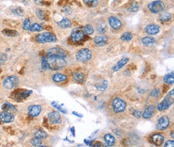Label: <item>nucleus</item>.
I'll use <instances>...</instances> for the list:
<instances>
[{"label":"nucleus","instance_id":"obj_21","mask_svg":"<svg viewBox=\"0 0 174 147\" xmlns=\"http://www.w3.org/2000/svg\"><path fill=\"white\" fill-rule=\"evenodd\" d=\"M52 80L53 82H55L56 83H63L67 80V76L64 74H60V73H57L55 74L53 76H52Z\"/></svg>","mask_w":174,"mask_h":147},{"label":"nucleus","instance_id":"obj_10","mask_svg":"<svg viewBox=\"0 0 174 147\" xmlns=\"http://www.w3.org/2000/svg\"><path fill=\"white\" fill-rule=\"evenodd\" d=\"M170 124V120L168 116H162L158 119L157 124V128L160 130H164L165 129L168 127V126Z\"/></svg>","mask_w":174,"mask_h":147},{"label":"nucleus","instance_id":"obj_23","mask_svg":"<svg viewBox=\"0 0 174 147\" xmlns=\"http://www.w3.org/2000/svg\"><path fill=\"white\" fill-rule=\"evenodd\" d=\"M71 77L77 83H84V79H85V76L84 74L80 73V72H73L71 74Z\"/></svg>","mask_w":174,"mask_h":147},{"label":"nucleus","instance_id":"obj_39","mask_svg":"<svg viewBox=\"0 0 174 147\" xmlns=\"http://www.w3.org/2000/svg\"><path fill=\"white\" fill-rule=\"evenodd\" d=\"M23 28L25 31H30V28H31V21H30V19L28 18L24 19L23 23Z\"/></svg>","mask_w":174,"mask_h":147},{"label":"nucleus","instance_id":"obj_24","mask_svg":"<svg viewBox=\"0 0 174 147\" xmlns=\"http://www.w3.org/2000/svg\"><path fill=\"white\" fill-rule=\"evenodd\" d=\"M58 25L63 29L70 28L71 26V22L69 19H64L63 20H61L60 22H58Z\"/></svg>","mask_w":174,"mask_h":147},{"label":"nucleus","instance_id":"obj_31","mask_svg":"<svg viewBox=\"0 0 174 147\" xmlns=\"http://www.w3.org/2000/svg\"><path fill=\"white\" fill-rule=\"evenodd\" d=\"M31 94V91H29V90H24V91H23V92L19 93V94H17L16 98L23 100V99L27 98Z\"/></svg>","mask_w":174,"mask_h":147},{"label":"nucleus","instance_id":"obj_28","mask_svg":"<svg viewBox=\"0 0 174 147\" xmlns=\"http://www.w3.org/2000/svg\"><path fill=\"white\" fill-rule=\"evenodd\" d=\"M108 81L105 79H103L102 80V82H101L100 84L96 85V88L98 90H100L101 92H103V91L106 90V89L108 88Z\"/></svg>","mask_w":174,"mask_h":147},{"label":"nucleus","instance_id":"obj_37","mask_svg":"<svg viewBox=\"0 0 174 147\" xmlns=\"http://www.w3.org/2000/svg\"><path fill=\"white\" fill-rule=\"evenodd\" d=\"M85 5L90 7H95L98 5V1L97 0H84Z\"/></svg>","mask_w":174,"mask_h":147},{"label":"nucleus","instance_id":"obj_32","mask_svg":"<svg viewBox=\"0 0 174 147\" xmlns=\"http://www.w3.org/2000/svg\"><path fill=\"white\" fill-rule=\"evenodd\" d=\"M171 18H172L171 14H169V13H164V14H162V15L160 16L159 19H160V21H161V22H168V21L171 19Z\"/></svg>","mask_w":174,"mask_h":147},{"label":"nucleus","instance_id":"obj_19","mask_svg":"<svg viewBox=\"0 0 174 147\" xmlns=\"http://www.w3.org/2000/svg\"><path fill=\"white\" fill-rule=\"evenodd\" d=\"M164 137L163 135H161L160 134H153L152 136V141L157 146H160L162 144H164Z\"/></svg>","mask_w":174,"mask_h":147},{"label":"nucleus","instance_id":"obj_25","mask_svg":"<svg viewBox=\"0 0 174 147\" xmlns=\"http://www.w3.org/2000/svg\"><path fill=\"white\" fill-rule=\"evenodd\" d=\"M142 43L143 45H145V46H152V45H153L155 43V39L152 37H145V38H142Z\"/></svg>","mask_w":174,"mask_h":147},{"label":"nucleus","instance_id":"obj_13","mask_svg":"<svg viewBox=\"0 0 174 147\" xmlns=\"http://www.w3.org/2000/svg\"><path fill=\"white\" fill-rule=\"evenodd\" d=\"M1 107H2L3 111L7 112V113L11 114L13 115L17 114V112H18V110H17L16 107L14 105H12V104L9 103V102H5V103H3Z\"/></svg>","mask_w":174,"mask_h":147},{"label":"nucleus","instance_id":"obj_29","mask_svg":"<svg viewBox=\"0 0 174 147\" xmlns=\"http://www.w3.org/2000/svg\"><path fill=\"white\" fill-rule=\"evenodd\" d=\"M52 105H53V107H55V109H57L59 111L62 112L64 114H67V110L64 107V105H60L59 103H58L57 102H52Z\"/></svg>","mask_w":174,"mask_h":147},{"label":"nucleus","instance_id":"obj_2","mask_svg":"<svg viewBox=\"0 0 174 147\" xmlns=\"http://www.w3.org/2000/svg\"><path fill=\"white\" fill-rule=\"evenodd\" d=\"M174 102V89H173L170 92L168 93L163 101H161L157 105V110L159 111H164L170 107Z\"/></svg>","mask_w":174,"mask_h":147},{"label":"nucleus","instance_id":"obj_46","mask_svg":"<svg viewBox=\"0 0 174 147\" xmlns=\"http://www.w3.org/2000/svg\"><path fill=\"white\" fill-rule=\"evenodd\" d=\"M7 60V55L4 54H0V64L3 63Z\"/></svg>","mask_w":174,"mask_h":147},{"label":"nucleus","instance_id":"obj_27","mask_svg":"<svg viewBox=\"0 0 174 147\" xmlns=\"http://www.w3.org/2000/svg\"><path fill=\"white\" fill-rule=\"evenodd\" d=\"M164 82L168 85H173L174 83V74L173 72L171 74H168L164 77Z\"/></svg>","mask_w":174,"mask_h":147},{"label":"nucleus","instance_id":"obj_49","mask_svg":"<svg viewBox=\"0 0 174 147\" xmlns=\"http://www.w3.org/2000/svg\"><path fill=\"white\" fill-rule=\"evenodd\" d=\"M39 147H47V146H39Z\"/></svg>","mask_w":174,"mask_h":147},{"label":"nucleus","instance_id":"obj_34","mask_svg":"<svg viewBox=\"0 0 174 147\" xmlns=\"http://www.w3.org/2000/svg\"><path fill=\"white\" fill-rule=\"evenodd\" d=\"M139 10V4L136 2H132L130 3L129 7V11H132V12H136Z\"/></svg>","mask_w":174,"mask_h":147},{"label":"nucleus","instance_id":"obj_8","mask_svg":"<svg viewBox=\"0 0 174 147\" xmlns=\"http://www.w3.org/2000/svg\"><path fill=\"white\" fill-rule=\"evenodd\" d=\"M47 56H52V57H58V58H64L67 57V52L60 47H52L50 48L48 51H47Z\"/></svg>","mask_w":174,"mask_h":147},{"label":"nucleus","instance_id":"obj_9","mask_svg":"<svg viewBox=\"0 0 174 147\" xmlns=\"http://www.w3.org/2000/svg\"><path fill=\"white\" fill-rule=\"evenodd\" d=\"M48 119L49 123L51 125L60 124L62 121L60 114L57 111H52L49 113L48 115Z\"/></svg>","mask_w":174,"mask_h":147},{"label":"nucleus","instance_id":"obj_1","mask_svg":"<svg viewBox=\"0 0 174 147\" xmlns=\"http://www.w3.org/2000/svg\"><path fill=\"white\" fill-rule=\"evenodd\" d=\"M47 61L48 63L49 69L52 70H61L67 66V62L63 58L47 56Z\"/></svg>","mask_w":174,"mask_h":147},{"label":"nucleus","instance_id":"obj_40","mask_svg":"<svg viewBox=\"0 0 174 147\" xmlns=\"http://www.w3.org/2000/svg\"><path fill=\"white\" fill-rule=\"evenodd\" d=\"M41 67H42V69L43 70H48L49 69L48 63V61H47V58H42V61H41Z\"/></svg>","mask_w":174,"mask_h":147},{"label":"nucleus","instance_id":"obj_41","mask_svg":"<svg viewBox=\"0 0 174 147\" xmlns=\"http://www.w3.org/2000/svg\"><path fill=\"white\" fill-rule=\"evenodd\" d=\"M4 35H6L7 36H15L18 35V33L15 31H11V30H5L3 31Z\"/></svg>","mask_w":174,"mask_h":147},{"label":"nucleus","instance_id":"obj_45","mask_svg":"<svg viewBox=\"0 0 174 147\" xmlns=\"http://www.w3.org/2000/svg\"><path fill=\"white\" fill-rule=\"evenodd\" d=\"M164 147H174V141L173 140L167 141L164 145Z\"/></svg>","mask_w":174,"mask_h":147},{"label":"nucleus","instance_id":"obj_43","mask_svg":"<svg viewBox=\"0 0 174 147\" xmlns=\"http://www.w3.org/2000/svg\"><path fill=\"white\" fill-rule=\"evenodd\" d=\"M150 95L153 98H158L159 95H160V89L156 88V89H153L150 93Z\"/></svg>","mask_w":174,"mask_h":147},{"label":"nucleus","instance_id":"obj_48","mask_svg":"<svg viewBox=\"0 0 174 147\" xmlns=\"http://www.w3.org/2000/svg\"><path fill=\"white\" fill-rule=\"evenodd\" d=\"M133 111H134V112H133L132 114H133V115L135 116L136 118H140V115H141V113L139 111V110H133Z\"/></svg>","mask_w":174,"mask_h":147},{"label":"nucleus","instance_id":"obj_12","mask_svg":"<svg viewBox=\"0 0 174 147\" xmlns=\"http://www.w3.org/2000/svg\"><path fill=\"white\" fill-rule=\"evenodd\" d=\"M108 22L111 27L114 30H119L122 27V22L119 19H117L116 17L114 16H111L108 19Z\"/></svg>","mask_w":174,"mask_h":147},{"label":"nucleus","instance_id":"obj_42","mask_svg":"<svg viewBox=\"0 0 174 147\" xmlns=\"http://www.w3.org/2000/svg\"><path fill=\"white\" fill-rule=\"evenodd\" d=\"M13 13L18 16H22L24 14V10L20 7H17V8L13 10Z\"/></svg>","mask_w":174,"mask_h":147},{"label":"nucleus","instance_id":"obj_7","mask_svg":"<svg viewBox=\"0 0 174 147\" xmlns=\"http://www.w3.org/2000/svg\"><path fill=\"white\" fill-rule=\"evenodd\" d=\"M20 83V80L18 78V77L15 75H10L7 76L5 79L3 80V86L7 89H12L18 86Z\"/></svg>","mask_w":174,"mask_h":147},{"label":"nucleus","instance_id":"obj_5","mask_svg":"<svg viewBox=\"0 0 174 147\" xmlns=\"http://www.w3.org/2000/svg\"><path fill=\"white\" fill-rule=\"evenodd\" d=\"M126 106H127V103L123 99L119 98H115L113 100L112 107H113V110H114V112L116 113V114L124 111Z\"/></svg>","mask_w":174,"mask_h":147},{"label":"nucleus","instance_id":"obj_3","mask_svg":"<svg viewBox=\"0 0 174 147\" xmlns=\"http://www.w3.org/2000/svg\"><path fill=\"white\" fill-rule=\"evenodd\" d=\"M92 53L88 48H83L76 53V59L80 62H86L92 58Z\"/></svg>","mask_w":174,"mask_h":147},{"label":"nucleus","instance_id":"obj_20","mask_svg":"<svg viewBox=\"0 0 174 147\" xmlns=\"http://www.w3.org/2000/svg\"><path fill=\"white\" fill-rule=\"evenodd\" d=\"M129 61V59L128 58H122V59H120V60L117 62V63L114 66V67L112 68V70H113V71H118V70H119L121 68H122L124 66H125L126 64L128 63V62Z\"/></svg>","mask_w":174,"mask_h":147},{"label":"nucleus","instance_id":"obj_14","mask_svg":"<svg viewBox=\"0 0 174 147\" xmlns=\"http://www.w3.org/2000/svg\"><path fill=\"white\" fill-rule=\"evenodd\" d=\"M42 107L40 105H32L28 107V114L31 117L35 118L41 113Z\"/></svg>","mask_w":174,"mask_h":147},{"label":"nucleus","instance_id":"obj_30","mask_svg":"<svg viewBox=\"0 0 174 147\" xmlns=\"http://www.w3.org/2000/svg\"><path fill=\"white\" fill-rule=\"evenodd\" d=\"M132 38H133V35H132V33H130V32H125V33H124V34L121 35L120 39H121L122 41L129 42L132 40Z\"/></svg>","mask_w":174,"mask_h":147},{"label":"nucleus","instance_id":"obj_22","mask_svg":"<svg viewBox=\"0 0 174 147\" xmlns=\"http://www.w3.org/2000/svg\"><path fill=\"white\" fill-rule=\"evenodd\" d=\"M103 139L105 141L106 144L108 146H113L115 145V142H116V139L115 137H113L112 134H107L103 136Z\"/></svg>","mask_w":174,"mask_h":147},{"label":"nucleus","instance_id":"obj_33","mask_svg":"<svg viewBox=\"0 0 174 147\" xmlns=\"http://www.w3.org/2000/svg\"><path fill=\"white\" fill-rule=\"evenodd\" d=\"M48 136V134L46 133L45 131H43V130H37L35 133V137H38V138H40V139H43V138H46Z\"/></svg>","mask_w":174,"mask_h":147},{"label":"nucleus","instance_id":"obj_26","mask_svg":"<svg viewBox=\"0 0 174 147\" xmlns=\"http://www.w3.org/2000/svg\"><path fill=\"white\" fill-rule=\"evenodd\" d=\"M96 31L98 34L103 35L107 31V25L104 22H100L96 27Z\"/></svg>","mask_w":174,"mask_h":147},{"label":"nucleus","instance_id":"obj_18","mask_svg":"<svg viewBox=\"0 0 174 147\" xmlns=\"http://www.w3.org/2000/svg\"><path fill=\"white\" fill-rule=\"evenodd\" d=\"M155 105H148L146 109L145 110V112L143 113V118H145V119H149L152 117V115L154 114L155 112Z\"/></svg>","mask_w":174,"mask_h":147},{"label":"nucleus","instance_id":"obj_4","mask_svg":"<svg viewBox=\"0 0 174 147\" xmlns=\"http://www.w3.org/2000/svg\"><path fill=\"white\" fill-rule=\"evenodd\" d=\"M36 41L39 43H47V42H55L57 38L55 35H52L49 32H44L42 34H39L36 37Z\"/></svg>","mask_w":174,"mask_h":147},{"label":"nucleus","instance_id":"obj_35","mask_svg":"<svg viewBox=\"0 0 174 147\" xmlns=\"http://www.w3.org/2000/svg\"><path fill=\"white\" fill-rule=\"evenodd\" d=\"M42 30L43 27L38 23H34L33 25L31 26V28H30V31L32 32H39L41 31Z\"/></svg>","mask_w":174,"mask_h":147},{"label":"nucleus","instance_id":"obj_16","mask_svg":"<svg viewBox=\"0 0 174 147\" xmlns=\"http://www.w3.org/2000/svg\"><path fill=\"white\" fill-rule=\"evenodd\" d=\"M145 31L149 35H155L160 31V26L156 24H150L145 27Z\"/></svg>","mask_w":174,"mask_h":147},{"label":"nucleus","instance_id":"obj_38","mask_svg":"<svg viewBox=\"0 0 174 147\" xmlns=\"http://www.w3.org/2000/svg\"><path fill=\"white\" fill-rule=\"evenodd\" d=\"M83 31L84 32V34H87V35H90L93 34L94 29L91 25H86L85 26H84V31Z\"/></svg>","mask_w":174,"mask_h":147},{"label":"nucleus","instance_id":"obj_47","mask_svg":"<svg viewBox=\"0 0 174 147\" xmlns=\"http://www.w3.org/2000/svg\"><path fill=\"white\" fill-rule=\"evenodd\" d=\"M93 147H110V146H108L107 144L102 143V142H96V143L94 145Z\"/></svg>","mask_w":174,"mask_h":147},{"label":"nucleus","instance_id":"obj_17","mask_svg":"<svg viewBox=\"0 0 174 147\" xmlns=\"http://www.w3.org/2000/svg\"><path fill=\"white\" fill-rule=\"evenodd\" d=\"M108 40V38L106 35H98L94 38L93 42L98 46H103L104 45H106Z\"/></svg>","mask_w":174,"mask_h":147},{"label":"nucleus","instance_id":"obj_36","mask_svg":"<svg viewBox=\"0 0 174 147\" xmlns=\"http://www.w3.org/2000/svg\"><path fill=\"white\" fill-rule=\"evenodd\" d=\"M31 143L32 145L33 146H40L42 145L43 141L42 139L38 138V137H34L33 139H31Z\"/></svg>","mask_w":174,"mask_h":147},{"label":"nucleus","instance_id":"obj_15","mask_svg":"<svg viewBox=\"0 0 174 147\" xmlns=\"http://www.w3.org/2000/svg\"><path fill=\"white\" fill-rule=\"evenodd\" d=\"M0 120L4 123H10L15 120V116L7 112H1L0 113Z\"/></svg>","mask_w":174,"mask_h":147},{"label":"nucleus","instance_id":"obj_11","mask_svg":"<svg viewBox=\"0 0 174 147\" xmlns=\"http://www.w3.org/2000/svg\"><path fill=\"white\" fill-rule=\"evenodd\" d=\"M85 34L84 32L80 30V28H76L75 29L74 31H72L71 35V40L75 42H81L83 39H84V36H85Z\"/></svg>","mask_w":174,"mask_h":147},{"label":"nucleus","instance_id":"obj_6","mask_svg":"<svg viewBox=\"0 0 174 147\" xmlns=\"http://www.w3.org/2000/svg\"><path fill=\"white\" fill-rule=\"evenodd\" d=\"M148 8L151 12L154 13V14H158V13L164 11V10L165 9V6L162 1L156 0L148 4Z\"/></svg>","mask_w":174,"mask_h":147},{"label":"nucleus","instance_id":"obj_44","mask_svg":"<svg viewBox=\"0 0 174 147\" xmlns=\"http://www.w3.org/2000/svg\"><path fill=\"white\" fill-rule=\"evenodd\" d=\"M36 15H37V16H38L40 19H44V13H43V11L42 10L37 9V10H36Z\"/></svg>","mask_w":174,"mask_h":147}]
</instances>
